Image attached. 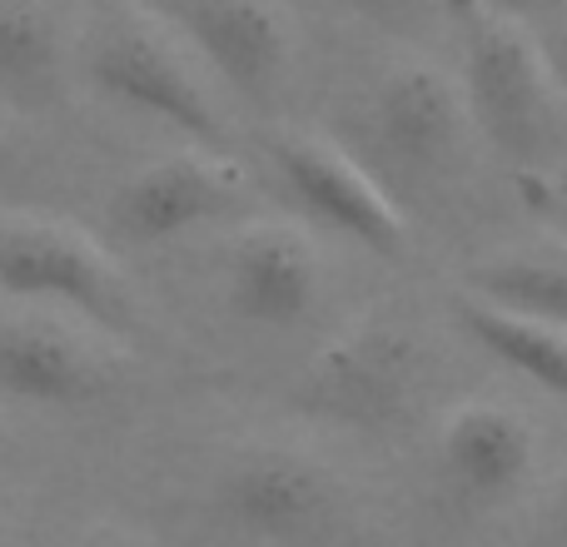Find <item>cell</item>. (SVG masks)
Segmentation results:
<instances>
[{"mask_svg": "<svg viewBox=\"0 0 567 547\" xmlns=\"http://www.w3.org/2000/svg\"><path fill=\"white\" fill-rule=\"evenodd\" d=\"M458 40V90L468 120L518 175L558 140V85L543 60V45L518 16L493 0H439Z\"/></svg>", "mask_w": 567, "mask_h": 547, "instance_id": "6da1fadb", "label": "cell"}, {"mask_svg": "<svg viewBox=\"0 0 567 547\" xmlns=\"http://www.w3.org/2000/svg\"><path fill=\"white\" fill-rule=\"evenodd\" d=\"M433 383L429 339L399 313H359L309 353L293 379V409L339 433H399Z\"/></svg>", "mask_w": 567, "mask_h": 547, "instance_id": "7a4b0ae2", "label": "cell"}, {"mask_svg": "<svg viewBox=\"0 0 567 547\" xmlns=\"http://www.w3.org/2000/svg\"><path fill=\"white\" fill-rule=\"evenodd\" d=\"M85 75L105 100L150 115L199 149H225V115L189 45L135 0H115L85 35Z\"/></svg>", "mask_w": 567, "mask_h": 547, "instance_id": "3957f363", "label": "cell"}, {"mask_svg": "<svg viewBox=\"0 0 567 547\" xmlns=\"http://www.w3.org/2000/svg\"><path fill=\"white\" fill-rule=\"evenodd\" d=\"M219 513L265 547H349L359 528L353 488L309 448L255 443L219 478Z\"/></svg>", "mask_w": 567, "mask_h": 547, "instance_id": "277c9868", "label": "cell"}, {"mask_svg": "<svg viewBox=\"0 0 567 547\" xmlns=\"http://www.w3.org/2000/svg\"><path fill=\"white\" fill-rule=\"evenodd\" d=\"M0 293L75 309L110 339L135 323V293L120 265L85 229L60 219H0Z\"/></svg>", "mask_w": 567, "mask_h": 547, "instance_id": "5b68a950", "label": "cell"}, {"mask_svg": "<svg viewBox=\"0 0 567 547\" xmlns=\"http://www.w3.org/2000/svg\"><path fill=\"white\" fill-rule=\"evenodd\" d=\"M269 159H275L279 185L293 195L303 219L319 229L349 239V245L369 249L379 259H403L413 245L409 219L389 199V189L373 179L363 159H353L343 145L313 130H284L269 140Z\"/></svg>", "mask_w": 567, "mask_h": 547, "instance_id": "8992f818", "label": "cell"}, {"mask_svg": "<svg viewBox=\"0 0 567 547\" xmlns=\"http://www.w3.org/2000/svg\"><path fill=\"white\" fill-rule=\"evenodd\" d=\"M255 199L249 175L225 149H185L135 169L110 199V219L135 245H165L189 229L239 219Z\"/></svg>", "mask_w": 567, "mask_h": 547, "instance_id": "52a82bcc", "label": "cell"}, {"mask_svg": "<svg viewBox=\"0 0 567 547\" xmlns=\"http://www.w3.org/2000/svg\"><path fill=\"white\" fill-rule=\"evenodd\" d=\"M363 125L389 165L409 175H443L458 159L473 120L458 75L433 65L429 55H403L373 80Z\"/></svg>", "mask_w": 567, "mask_h": 547, "instance_id": "ba28073f", "label": "cell"}, {"mask_svg": "<svg viewBox=\"0 0 567 547\" xmlns=\"http://www.w3.org/2000/svg\"><path fill=\"white\" fill-rule=\"evenodd\" d=\"M125 373L115 339L50 313H0V389L45 409L105 399Z\"/></svg>", "mask_w": 567, "mask_h": 547, "instance_id": "9c48e42d", "label": "cell"}, {"mask_svg": "<svg viewBox=\"0 0 567 547\" xmlns=\"http://www.w3.org/2000/svg\"><path fill=\"white\" fill-rule=\"evenodd\" d=\"M538 429L498 399H463L439 423V473L463 508H503L538 473Z\"/></svg>", "mask_w": 567, "mask_h": 547, "instance_id": "30bf717a", "label": "cell"}, {"mask_svg": "<svg viewBox=\"0 0 567 547\" xmlns=\"http://www.w3.org/2000/svg\"><path fill=\"white\" fill-rule=\"evenodd\" d=\"M175 25L235 95L275 105L289 90L293 25L279 0H175Z\"/></svg>", "mask_w": 567, "mask_h": 547, "instance_id": "8fae6325", "label": "cell"}, {"mask_svg": "<svg viewBox=\"0 0 567 547\" xmlns=\"http://www.w3.org/2000/svg\"><path fill=\"white\" fill-rule=\"evenodd\" d=\"M225 299L235 319L259 329H293L323 299V255L293 219H249L229 245Z\"/></svg>", "mask_w": 567, "mask_h": 547, "instance_id": "7c38bea8", "label": "cell"}, {"mask_svg": "<svg viewBox=\"0 0 567 547\" xmlns=\"http://www.w3.org/2000/svg\"><path fill=\"white\" fill-rule=\"evenodd\" d=\"M458 293L513 319L567 329V235L553 229V239L538 245H508L468 259L458 274Z\"/></svg>", "mask_w": 567, "mask_h": 547, "instance_id": "4fadbf2b", "label": "cell"}, {"mask_svg": "<svg viewBox=\"0 0 567 547\" xmlns=\"http://www.w3.org/2000/svg\"><path fill=\"white\" fill-rule=\"evenodd\" d=\"M463 333L478 343L488 359H498L508 373L538 383L553 399H567V329H553V323H533V319H513V313H498L478 299L453 303Z\"/></svg>", "mask_w": 567, "mask_h": 547, "instance_id": "5bb4252c", "label": "cell"}, {"mask_svg": "<svg viewBox=\"0 0 567 547\" xmlns=\"http://www.w3.org/2000/svg\"><path fill=\"white\" fill-rule=\"evenodd\" d=\"M60 60V25L45 0H0V80L45 85Z\"/></svg>", "mask_w": 567, "mask_h": 547, "instance_id": "9a60e30c", "label": "cell"}, {"mask_svg": "<svg viewBox=\"0 0 567 547\" xmlns=\"http://www.w3.org/2000/svg\"><path fill=\"white\" fill-rule=\"evenodd\" d=\"M518 195L523 205L538 219H548L558 235H567V165L563 169H528L518 175Z\"/></svg>", "mask_w": 567, "mask_h": 547, "instance_id": "2e32d148", "label": "cell"}, {"mask_svg": "<svg viewBox=\"0 0 567 547\" xmlns=\"http://www.w3.org/2000/svg\"><path fill=\"white\" fill-rule=\"evenodd\" d=\"M538 528H543V538H548V547H567V468L548 483V493H543Z\"/></svg>", "mask_w": 567, "mask_h": 547, "instance_id": "e0dca14e", "label": "cell"}, {"mask_svg": "<svg viewBox=\"0 0 567 547\" xmlns=\"http://www.w3.org/2000/svg\"><path fill=\"white\" fill-rule=\"evenodd\" d=\"M329 6L349 10V16L369 20V25H389V30H399L413 16V0H329Z\"/></svg>", "mask_w": 567, "mask_h": 547, "instance_id": "ac0fdd59", "label": "cell"}, {"mask_svg": "<svg viewBox=\"0 0 567 547\" xmlns=\"http://www.w3.org/2000/svg\"><path fill=\"white\" fill-rule=\"evenodd\" d=\"M538 45H543V60H548V70H553V85H558V95L567 100V20H558L548 35H538Z\"/></svg>", "mask_w": 567, "mask_h": 547, "instance_id": "d6986e66", "label": "cell"}, {"mask_svg": "<svg viewBox=\"0 0 567 547\" xmlns=\"http://www.w3.org/2000/svg\"><path fill=\"white\" fill-rule=\"evenodd\" d=\"M80 547H145V543L130 538V533H90Z\"/></svg>", "mask_w": 567, "mask_h": 547, "instance_id": "ffe728a7", "label": "cell"}, {"mask_svg": "<svg viewBox=\"0 0 567 547\" xmlns=\"http://www.w3.org/2000/svg\"><path fill=\"white\" fill-rule=\"evenodd\" d=\"M493 6L508 10V16H518V10H523V6H533V0H493Z\"/></svg>", "mask_w": 567, "mask_h": 547, "instance_id": "44dd1931", "label": "cell"}, {"mask_svg": "<svg viewBox=\"0 0 567 547\" xmlns=\"http://www.w3.org/2000/svg\"><path fill=\"white\" fill-rule=\"evenodd\" d=\"M0 453H6V429H0Z\"/></svg>", "mask_w": 567, "mask_h": 547, "instance_id": "7402d4cb", "label": "cell"}]
</instances>
